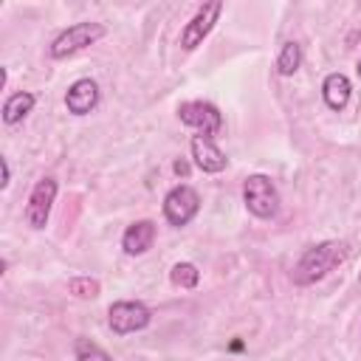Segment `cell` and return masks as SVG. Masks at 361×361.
<instances>
[{
  "instance_id": "6da1fadb",
  "label": "cell",
  "mask_w": 361,
  "mask_h": 361,
  "mask_svg": "<svg viewBox=\"0 0 361 361\" xmlns=\"http://www.w3.org/2000/svg\"><path fill=\"white\" fill-rule=\"evenodd\" d=\"M344 254H347L344 243H336V240H324L319 245H310L293 268V282L296 285H313V282L324 279L344 259Z\"/></svg>"
},
{
  "instance_id": "7a4b0ae2",
  "label": "cell",
  "mask_w": 361,
  "mask_h": 361,
  "mask_svg": "<svg viewBox=\"0 0 361 361\" xmlns=\"http://www.w3.org/2000/svg\"><path fill=\"white\" fill-rule=\"evenodd\" d=\"M243 203L254 217L271 220L279 212V192L268 175L257 172V175H248L243 183Z\"/></svg>"
},
{
  "instance_id": "3957f363",
  "label": "cell",
  "mask_w": 361,
  "mask_h": 361,
  "mask_svg": "<svg viewBox=\"0 0 361 361\" xmlns=\"http://www.w3.org/2000/svg\"><path fill=\"white\" fill-rule=\"evenodd\" d=\"M107 34V28L102 23H76V25H68L54 42H51V56L54 59H65V56H73L79 51H85L87 45L99 42L102 37Z\"/></svg>"
},
{
  "instance_id": "277c9868",
  "label": "cell",
  "mask_w": 361,
  "mask_h": 361,
  "mask_svg": "<svg viewBox=\"0 0 361 361\" xmlns=\"http://www.w3.org/2000/svg\"><path fill=\"white\" fill-rule=\"evenodd\" d=\"M152 322V310L144 305V302H133V299H124V302H113L110 310H107V324L116 336H127V333H138L144 327H149Z\"/></svg>"
},
{
  "instance_id": "5b68a950",
  "label": "cell",
  "mask_w": 361,
  "mask_h": 361,
  "mask_svg": "<svg viewBox=\"0 0 361 361\" xmlns=\"http://www.w3.org/2000/svg\"><path fill=\"white\" fill-rule=\"evenodd\" d=\"M200 209V197L197 192L189 186V183H180V186H172L164 197V217L169 226L180 228L186 223H192V217L197 214Z\"/></svg>"
},
{
  "instance_id": "8992f818",
  "label": "cell",
  "mask_w": 361,
  "mask_h": 361,
  "mask_svg": "<svg viewBox=\"0 0 361 361\" xmlns=\"http://www.w3.org/2000/svg\"><path fill=\"white\" fill-rule=\"evenodd\" d=\"M178 116L183 124L195 127L197 135H206V138H212L223 130V116L212 102H183L178 107Z\"/></svg>"
},
{
  "instance_id": "52a82bcc",
  "label": "cell",
  "mask_w": 361,
  "mask_h": 361,
  "mask_svg": "<svg viewBox=\"0 0 361 361\" xmlns=\"http://www.w3.org/2000/svg\"><path fill=\"white\" fill-rule=\"evenodd\" d=\"M56 180L54 178H42L37 180V186L31 189L28 195V203H25V223L31 228H45L48 226V217H51V206L56 200Z\"/></svg>"
},
{
  "instance_id": "ba28073f",
  "label": "cell",
  "mask_w": 361,
  "mask_h": 361,
  "mask_svg": "<svg viewBox=\"0 0 361 361\" xmlns=\"http://www.w3.org/2000/svg\"><path fill=\"white\" fill-rule=\"evenodd\" d=\"M220 14H223V3H206V6L183 25V31H180V48L195 51V48L209 37V31L214 28V23H217Z\"/></svg>"
},
{
  "instance_id": "9c48e42d",
  "label": "cell",
  "mask_w": 361,
  "mask_h": 361,
  "mask_svg": "<svg viewBox=\"0 0 361 361\" xmlns=\"http://www.w3.org/2000/svg\"><path fill=\"white\" fill-rule=\"evenodd\" d=\"M189 149H192L195 166H197V169H203V172H209V175L223 172V169H226V164H228L226 152H223L212 138H206V135H195V138L189 141Z\"/></svg>"
},
{
  "instance_id": "30bf717a",
  "label": "cell",
  "mask_w": 361,
  "mask_h": 361,
  "mask_svg": "<svg viewBox=\"0 0 361 361\" xmlns=\"http://www.w3.org/2000/svg\"><path fill=\"white\" fill-rule=\"evenodd\" d=\"M99 104V85L93 79H76L65 93V107L73 116H87Z\"/></svg>"
},
{
  "instance_id": "8fae6325",
  "label": "cell",
  "mask_w": 361,
  "mask_h": 361,
  "mask_svg": "<svg viewBox=\"0 0 361 361\" xmlns=\"http://www.w3.org/2000/svg\"><path fill=\"white\" fill-rule=\"evenodd\" d=\"M152 243H155V223H152V220H135V223L127 226L124 234H121V248H124V254H130V257L147 254V251L152 248Z\"/></svg>"
},
{
  "instance_id": "7c38bea8",
  "label": "cell",
  "mask_w": 361,
  "mask_h": 361,
  "mask_svg": "<svg viewBox=\"0 0 361 361\" xmlns=\"http://www.w3.org/2000/svg\"><path fill=\"white\" fill-rule=\"evenodd\" d=\"M350 93H353V85L344 73H330L322 82V96H324V104L330 110H344L350 102Z\"/></svg>"
},
{
  "instance_id": "4fadbf2b",
  "label": "cell",
  "mask_w": 361,
  "mask_h": 361,
  "mask_svg": "<svg viewBox=\"0 0 361 361\" xmlns=\"http://www.w3.org/2000/svg\"><path fill=\"white\" fill-rule=\"evenodd\" d=\"M34 93H28V90H20V93H11L6 102H3V121L6 124H17V121H23L31 110H34Z\"/></svg>"
},
{
  "instance_id": "5bb4252c",
  "label": "cell",
  "mask_w": 361,
  "mask_h": 361,
  "mask_svg": "<svg viewBox=\"0 0 361 361\" xmlns=\"http://www.w3.org/2000/svg\"><path fill=\"white\" fill-rule=\"evenodd\" d=\"M299 65H302V48H299V42H285L282 48H279V56H276V71L282 73V76H293L296 71H299Z\"/></svg>"
},
{
  "instance_id": "9a60e30c",
  "label": "cell",
  "mask_w": 361,
  "mask_h": 361,
  "mask_svg": "<svg viewBox=\"0 0 361 361\" xmlns=\"http://www.w3.org/2000/svg\"><path fill=\"white\" fill-rule=\"evenodd\" d=\"M169 279L178 288H195L200 282V271H197L195 262H175L172 271H169Z\"/></svg>"
},
{
  "instance_id": "2e32d148",
  "label": "cell",
  "mask_w": 361,
  "mask_h": 361,
  "mask_svg": "<svg viewBox=\"0 0 361 361\" xmlns=\"http://www.w3.org/2000/svg\"><path fill=\"white\" fill-rule=\"evenodd\" d=\"M73 358L76 361H113L110 355H107V350H102L96 341H90V338H76V344H73Z\"/></svg>"
},
{
  "instance_id": "e0dca14e",
  "label": "cell",
  "mask_w": 361,
  "mask_h": 361,
  "mask_svg": "<svg viewBox=\"0 0 361 361\" xmlns=\"http://www.w3.org/2000/svg\"><path fill=\"white\" fill-rule=\"evenodd\" d=\"M68 290H71L73 296H79V299H96L99 290H102V285H99V279H93V276H73V279L68 282Z\"/></svg>"
},
{
  "instance_id": "ac0fdd59",
  "label": "cell",
  "mask_w": 361,
  "mask_h": 361,
  "mask_svg": "<svg viewBox=\"0 0 361 361\" xmlns=\"http://www.w3.org/2000/svg\"><path fill=\"white\" fill-rule=\"evenodd\" d=\"M0 166H3V180H0V186L6 189V186L11 183V166H8V161H6V158H0Z\"/></svg>"
},
{
  "instance_id": "d6986e66",
  "label": "cell",
  "mask_w": 361,
  "mask_h": 361,
  "mask_svg": "<svg viewBox=\"0 0 361 361\" xmlns=\"http://www.w3.org/2000/svg\"><path fill=\"white\" fill-rule=\"evenodd\" d=\"M175 172H178V175H186V172H189V164H186V161H175Z\"/></svg>"
},
{
  "instance_id": "ffe728a7",
  "label": "cell",
  "mask_w": 361,
  "mask_h": 361,
  "mask_svg": "<svg viewBox=\"0 0 361 361\" xmlns=\"http://www.w3.org/2000/svg\"><path fill=\"white\" fill-rule=\"evenodd\" d=\"M358 76H361V62H358Z\"/></svg>"
},
{
  "instance_id": "44dd1931",
  "label": "cell",
  "mask_w": 361,
  "mask_h": 361,
  "mask_svg": "<svg viewBox=\"0 0 361 361\" xmlns=\"http://www.w3.org/2000/svg\"><path fill=\"white\" fill-rule=\"evenodd\" d=\"M358 279H361V274H358Z\"/></svg>"
}]
</instances>
